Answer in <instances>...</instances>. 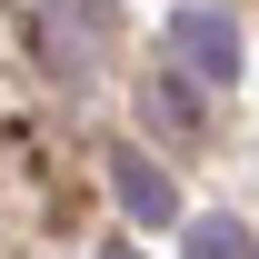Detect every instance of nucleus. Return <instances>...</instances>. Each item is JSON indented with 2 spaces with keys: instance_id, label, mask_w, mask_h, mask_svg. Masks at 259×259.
Masks as SVG:
<instances>
[{
  "instance_id": "f257e3e1",
  "label": "nucleus",
  "mask_w": 259,
  "mask_h": 259,
  "mask_svg": "<svg viewBox=\"0 0 259 259\" xmlns=\"http://www.w3.org/2000/svg\"><path fill=\"white\" fill-rule=\"evenodd\" d=\"M169 50H190L199 80H229V70H239V20H229V10H180V20H169Z\"/></svg>"
},
{
  "instance_id": "f03ea898",
  "label": "nucleus",
  "mask_w": 259,
  "mask_h": 259,
  "mask_svg": "<svg viewBox=\"0 0 259 259\" xmlns=\"http://www.w3.org/2000/svg\"><path fill=\"white\" fill-rule=\"evenodd\" d=\"M110 190H120V209H130V220H180V190H169L150 160H130V150L110 160Z\"/></svg>"
},
{
  "instance_id": "7ed1b4c3",
  "label": "nucleus",
  "mask_w": 259,
  "mask_h": 259,
  "mask_svg": "<svg viewBox=\"0 0 259 259\" xmlns=\"http://www.w3.org/2000/svg\"><path fill=\"white\" fill-rule=\"evenodd\" d=\"M190 259H259V239H249L239 220H199V229H190Z\"/></svg>"
},
{
  "instance_id": "20e7f679",
  "label": "nucleus",
  "mask_w": 259,
  "mask_h": 259,
  "mask_svg": "<svg viewBox=\"0 0 259 259\" xmlns=\"http://www.w3.org/2000/svg\"><path fill=\"white\" fill-rule=\"evenodd\" d=\"M110 259H130V249H110Z\"/></svg>"
}]
</instances>
